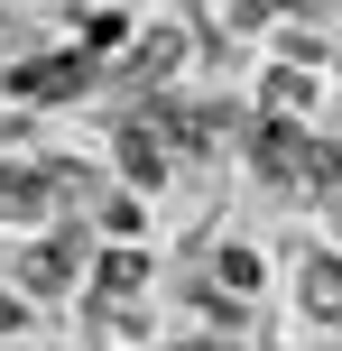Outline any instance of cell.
<instances>
[{"instance_id":"1","label":"cell","mask_w":342,"mask_h":351,"mask_svg":"<svg viewBox=\"0 0 342 351\" xmlns=\"http://www.w3.org/2000/svg\"><path fill=\"white\" fill-rule=\"evenodd\" d=\"M74 259H84V231L56 222L47 241L19 250V287H28V296H65V287H74Z\"/></svg>"},{"instance_id":"2","label":"cell","mask_w":342,"mask_h":351,"mask_svg":"<svg viewBox=\"0 0 342 351\" xmlns=\"http://www.w3.org/2000/svg\"><path fill=\"white\" fill-rule=\"evenodd\" d=\"M93 74V47L74 37V47H56V56H28V65L10 74V102H56V93H74Z\"/></svg>"},{"instance_id":"5","label":"cell","mask_w":342,"mask_h":351,"mask_svg":"<svg viewBox=\"0 0 342 351\" xmlns=\"http://www.w3.org/2000/svg\"><path fill=\"white\" fill-rule=\"evenodd\" d=\"M176 56H185V37H176V28H148V37H139V56H130V74H139V84H148V74H176Z\"/></svg>"},{"instance_id":"3","label":"cell","mask_w":342,"mask_h":351,"mask_svg":"<svg viewBox=\"0 0 342 351\" xmlns=\"http://www.w3.org/2000/svg\"><path fill=\"white\" fill-rule=\"evenodd\" d=\"M296 305L342 324V250H306V259H296Z\"/></svg>"},{"instance_id":"6","label":"cell","mask_w":342,"mask_h":351,"mask_svg":"<svg viewBox=\"0 0 342 351\" xmlns=\"http://www.w3.org/2000/svg\"><path fill=\"white\" fill-rule=\"evenodd\" d=\"M148 287V259L139 250H102V296H139Z\"/></svg>"},{"instance_id":"10","label":"cell","mask_w":342,"mask_h":351,"mask_svg":"<svg viewBox=\"0 0 342 351\" xmlns=\"http://www.w3.org/2000/svg\"><path fill=\"white\" fill-rule=\"evenodd\" d=\"M0 10H10V0H0Z\"/></svg>"},{"instance_id":"4","label":"cell","mask_w":342,"mask_h":351,"mask_svg":"<svg viewBox=\"0 0 342 351\" xmlns=\"http://www.w3.org/2000/svg\"><path fill=\"white\" fill-rule=\"evenodd\" d=\"M306 194L342 204V139H315V148H306Z\"/></svg>"},{"instance_id":"9","label":"cell","mask_w":342,"mask_h":351,"mask_svg":"<svg viewBox=\"0 0 342 351\" xmlns=\"http://www.w3.org/2000/svg\"><path fill=\"white\" fill-rule=\"evenodd\" d=\"M19 315H28V305H19L10 287H0V333H19Z\"/></svg>"},{"instance_id":"7","label":"cell","mask_w":342,"mask_h":351,"mask_svg":"<svg viewBox=\"0 0 342 351\" xmlns=\"http://www.w3.org/2000/svg\"><path fill=\"white\" fill-rule=\"evenodd\" d=\"M213 278L232 287V296H250V287H259V250H241V241H232V250L213 259Z\"/></svg>"},{"instance_id":"8","label":"cell","mask_w":342,"mask_h":351,"mask_svg":"<svg viewBox=\"0 0 342 351\" xmlns=\"http://www.w3.org/2000/svg\"><path fill=\"white\" fill-rule=\"evenodd\" d=\"M176 351H250V342H232V333H185Z\"/></svg>"}]
</instances>
